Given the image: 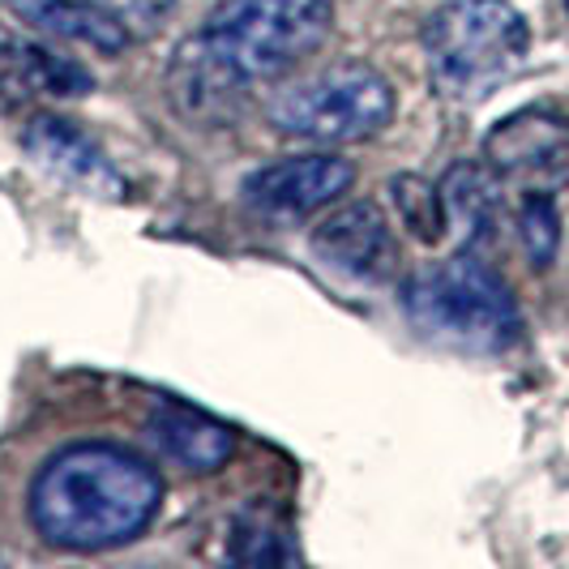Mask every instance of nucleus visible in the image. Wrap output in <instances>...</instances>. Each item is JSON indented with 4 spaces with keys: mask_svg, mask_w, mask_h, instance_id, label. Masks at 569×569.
I'll list each match as a JSON object with an SVG mask.
<instances>
[{
    "mask_svg": "<svg viewBox=\"0 0 569 569\" xmlns=\"http://www.w3.org/2000/svg\"><path fill=\"white\" fill-rule=\"evenodd\" d=\"M163 501L159 471L120 446H69L30 485V522L64 552H108L138 540Z\"/></svg>",
    "mask_w": 569,
    "mask_h": 569,
    "instance_id": "1",
    "label": "nucleus"
},
{
    "mask_svg": "<svg viewBox=\"0 0 569 569\" xmlns=\"http://www.w3.org/2000/svg\"><path fill=\"white\" fill-rule=\"evenodd\" d=\"M402 313L428 342L492 356L522 335V313L510 283L467 249L416 270L402 283Z\"/></svg>",
    "mask_w": 569,
    "mask_h": 569,
    "instance_id": "2",
    "label": "nucleus"
},
{
    "mask_svg": "<svg viewBox=\"0 0 569 569\" xmlns=\"http://www.w3.org/2000/svg\"><path fill=\"white\" fill-rule=\"evenodd\" d=\"M531 27L510 0H450L425 22V57L437 94L476 103L527 64Z\"/></svg>",
    "mask_w": 569,
    "mask_h": 569,
    "instance_id": "3",
    "label": "nucleus"
},
{
    "mask_svg": "<svg viewBox=\"0 0 569 569\" xmlns=\"http://www.w3.org/2000/svg\"><path fill=\"white\" fill-rule=\"evenodd\" d=\"M335 22V0H219L198 30L249 86L279 82L313 57Z\"/></svg>",
    "mask_w": 569,
    "mask_h": 569,
    "instance_id": "4",
    "label": "nucleus"
},
{
    "mask_svg": "<svg viewBox=\"0 0 569 569\" xmlns=\"http://www.w3.org/2000/svg\"><path fill=\"white\" fill-rule=\"evenodd\" d=\"M266 116L283 138L321 146L365 142L395 120V86L372 64L347 60L279 90Z\"/></svg>",
    "mask_w": 569,
    "mask_h": 569,
    "instance_id": "5",
    "label": "nucleus"
},
{
    "mask_svg": "<svg viewBox=\"0 0 569 569\" xmlns=\"http://www.w3.org/2000/svg\"><path fill=\"white\" fill-rule=\"evenodd\" d=\"M356 168L339 154H291L244 180V201L266 219H309L351 189Z\"/></svg>",
    "mask_w": 569,
    "mask_h": 569,
    "instance_id": "6",
    "label": "nucleus"
},
{
    "mask_svg": "<svg viewBox=\"0 0 569 569\" xmlns=\"http://www.w3.org/2000/svg\"><path fill=\"white\" fill-rule=\"evenodd\" d=\"M485 163L501 180H561L569 176V116L552 108H522L488 129Z\"/></svg>",
    "mask_w": 569,
    "mask_h": 569,
    "instance_id": "7",
    "label": "nucleus"
},
{
    "mask_svg": "<svg viewBox=\"0 0 569 569\" xmlns=\"http://www.w3.org/2000/svg\"><path fill=\"white\" fill-rule=\"evenodd\" d=\"M313 249L347 279L386 283L399 274V240L372 201H351L313 228Z\"/></svg>",
    "mask_w": 569,
    "mask_h": 569,
    "instance_id": "8",
    "label": "nucleus"
},
{
    "mask_svg": "<svg viewBox=\"0 0 569 569\" xmlns=\"http://www.w3.org/2000/svg\"><path fill=\"white\" fill-rule=\"evenodd\" d=\"M22 150L57 184L82 193V198H103V201L124 198V176L108 163V154L90 142L78 124H69L60 116H34L27 129H22Z\"/></svg>",
    "mask_w": 569,
    "mask_h": 569,
    "instance_id": "9",
    "label": "nucleus"
},
{
    "mask_svg": "<svg viewBox=\"0 0 569 569\" xmlns=\"http://www.w3.org/2000/svg\"><path fill=\"white\" fill-rule=\"evenodd\" d=\"M168 94L184 120L219 129V124H231L244 112L249 82L214 57V48L201 34H193L176 48V57L168 64Z\"/></svg>",
    "mask_w": 569,
    "mask_h": 569,
    "instance_id": "10",
    "label": "nucleus"
},
{
    "mask_svg": "<svg viewBox=\"0 0 569 569\" xmlns=\"http://www.w3.org/2000/svg\"><path fill=\"white\" fill-rule=\"evenodd\" d=\"M90 73L0 27V116L22 112L39 94H86Z\"/></svg>",
    "mask_w": 569,
    "mask_h": 569,
    "instance_id": "11",
    "label": "nucleus"
},
{
    "mask_svg": "<svg viewBox=\"0 0 569 569\" xmlns=\"http://www.w3.org/2000/svg\"><path fill=\"white\" fill-rule=\"evenodd\" d=\"M150 437L163 450V458H171L184 471H219L236 450V437H231L228 425L201 416L193 407H176V402L154 407Z\"/></svg>",
    "mask_w": 569,
    "mask_h": 569,
    "instance_id": "12",
    "label": "nucleus"
},
{
    "mask_svg": "<svg viewBox=\"0 0 569 569\" xmlns=\"http://www.w3.org/2000/svg\"><path fill=\"white\" fill-rule=\"evenodd\" d=\"M437 189H441V206H446V236H455L462 249L492 236L497 210H501V176L488 163L462 159L441 176Z\"/></svg>",
    "mask_w": 569,
    "mask_h": 569,
    "instance_id": "13",
    "label": "nucleus"
},
{
    "mask_svg": "<svg viewBox=\"0 0 569 569\" xmlns=\"http://www.w3.org/2000/svg\"><path fill=\"white\" fill-rule=\"evenodd\" d=\"M22 18L39 22L60 39H78L99 52H124L129 48V30L116 22L108 9H99L94 0H9Z\"/></svg>",
    "mask_w": 569,
    "mask_h": 569,
    "instance_id": "14",
    "label": "nucleus"
},
{
    "mask_svg": "<svg viewBox=\"0 0 569 569\" xmlns=\"http://www.w3.org/2000/svg\"><path fill=\"white\" fill-rule=\"evenodd\" d=\"M231 561L240 566H296L300 548L291 543V531L270 506H249L231 527Z\"/></svg>",
    "mask_w": 569,
    "mask_h": 569,
    "instance_id": "15",
    "label": "nucleus"
},
{
    "mask_svg": "<svg viewBox=\"0 0 569 569\" xmlns=\"http://www.w3.org/2000/svg\"><path fill=\"white\" fill-rule=\"evenodd\" d=\"M390 198L399 206L402 223L416 240L425 244H441L446 240V206H441V189L428 184L420 176H395L390 180Z\"/></svg>",
    "mask_w": 569,
    "mask_h": 569,
    "instance_id": "16",
    "label": "nucleus"
},
{
    "mask_svg": "<svg viewBox=\"0 0 569 569\" xmlns=\"http://www.w3.org/2000/svg\"><path fill=\"white\" fill-rule=\"evenodd\" d=\"M518 236H522V249L531 257V266H540V270L552 266V257L561 249V210L543 189L527 193L518 206Z\"/></svg>",
    "mask_w": 569,
    "mask_h": 569,
    "instance_id": "17",
    "label": "nucleus"
},
{
    "mask_svg": "<svg viewBox=\"0 0 569 569\" xmlns=\"http://www.w3.org/2000/svg\"><path fill=\"white\" fill-rule=\"evenodd\" d=\"M94 4L108 9L133 39H142V34H154V30H159V22L168 18L176 0H94Z\"/></svg>",
    "mask_w": 569,
    "mask_h": 569,
    "instance_id": "18",
    "label": "nucleus"
},
{
    "mask_svg": "<svg viewBox=\"0 0 569 569\" xmlns=\"http://www.w3.org/2000/svg\"><path fill=\"white\" fill-rule=\"evenodd\" d=\"M566 9H569V0H566Z\"/></svg>",
    "mask_w": 569,
    "mask_h": 569,
    "instance_id": "19",
    "label": "nucleus"
}]
</instances>
